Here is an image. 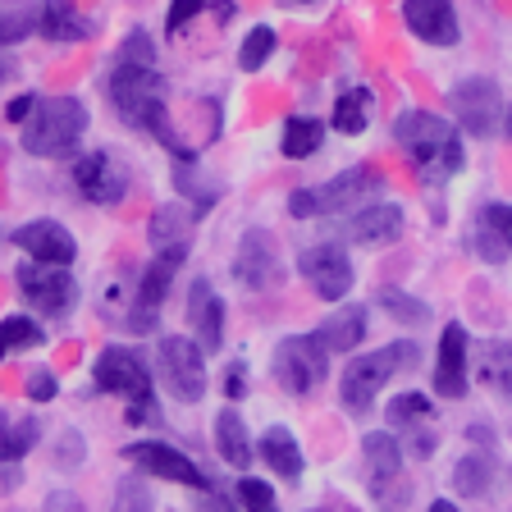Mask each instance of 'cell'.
<instances>
[{
    "label": "cell",
    "instance_id": "1",
    "mask_svg": "<svg viewBox=\"0 0 512 512\" xmlns=\"http://www.w3.org/2000/svg\"><path fill=\"white\" fill-rule=\"evenodd\" d=\"M394 138L398 147L412 156V165L421 170V179L430 183H444L448 174L462 170V142L453 133L444 115H430V110H412L394 124Z\"/></svg>",
    "mask_w": 512,
    "mask_h": 512
},
{
    "label": "cell",
    "instance_id": "2",
    "mask_svg": "<svg viewBox=\"0 0 512 512\" xmlns=\"http://www.w3.org/2000/svg\"><path fill=\"white\" fill-rule=\"evenodd\" d=\"M87 133V110L78 96H46L32 106V115L23 119V151L42 160L74 156V147Z\"/></svg>",
    "mask_w": 512,
    "mask_h": 512
},
{
    "label": "cell",
    "instance_id": "3",
    "mask_svg": "<svg viewBox=\"0 0 512 512\" xmlns=\"http://www.w3.org/2000/svg\"><path fill=\"white\" fill-rule=\"evenodd\" d=\"M110 92V106L119 110V119H124L128 128H147V133H156L160 124H165V83L156 78V69L151 64H128L119 60L115 74H110L106 83Z\"/></svg>",
    "mask_w": 512,
    "mask_h": 512
},
{
    "label": "cell",
    "instance_id": "4",
    "mask_svg": "<svg viewBox=\"0 0 512 512\" xmlns=\"http://www.w3.org/2000/svg\"><path fill=\"white\" fill-rule=\"evenodd\" d=\"M416 362H421V348H416L412 339L389 343V348L366 352V357L348 362V371H343V380H339L343 407H348V412H366V407L375 403V394L389 384V375L403 371V366H416Z\"/></svg>",
    "mask_w": 512,
    "mask_h": 512
},
{
    "label": "cell",
    "instance_id": "5",
    "mask_svg": "<svg viewBox=\"0 0 512 512\" xmlns=\"http://www.w3.org/2000/svg\"><path fill=\"white\" fill-rule=\"evenodd\" d=\"M96 389H106V394H119L133 403V421H147L156 398H151V375L142 366V357L133 348H106L96 357Z\"/></svg>",
    "mask_w": 512,
    "mask_h": 512
},
{
    "label": "cell",
    "instance_id": "6",
    "mask_svg": "<svg viewBox=\"0 0 512 512\" xmlns=\"http://www.w3.org/2000/svg\"><path fill=\"white\" fill-rule=\"evenodd\" d=\"M330 371V348L320 334H293L275 348V380L284 394H311Z\"/></svg>",
    "mask_w": 512,
    "mask_h": 512
},
{
    "label": "cell",
    "instance_id": "7",
    "mask_svg": "<svg viewBox=\"0 0 512 512\" xmlns=\"http://www.w3.org/2000/svg\"><path fill=\"white\" fill-rule=\"evenodd\" d=\"M380 170L375 165H357V170H343L334 174L325 188H298L288 197V211L298 215V220H311V215H330V211H343L348 202L366 197L371 188H380Z\"/></svg>",
    "mask_w": 512,
    "mask_h": 512
},
{
    "label": "cell",
    "instance_id": "8",
    "mask_svg": "<svg viewBox=\"0 0 512 512\" xmlns=\"http://www.w3.org/2000/svg\"><path fill=\"white\" fill-rule=\"evenodd\" d=\"M160 380L179 403H197L206 394V366H202V343L170 334L160 339Z\"/></svg>",
    "mask_w": 512,
    "mask_h": 512
},
{
    "label": "cell",
    "instance_id": "9",
    "mask_svg": "<svg viewBox=\"0 0 512 512\" xmlns=\"http://www.w3.org/2000/svg\"><path fill=\"white\" fill-rule=\"evenodd\" d=\"M14 279H19L23 298L42 311V316H64V311L74 307V298H78V284H74V275H69V266L28 261V266H19V275Z\"/></svg>",
    "mask_w": 512,
    "mask_h": 512
},
{
    "label": "cell",
    "instance_id": "10",
    "mask_svg": "<svg viewBox=\"0 0 512 512\" xmlns=\"http://www.w3.org/2000/svg\"><path fill=\"white\" fill-rule=\"evenodd\" d=\"M448 106H453L458 124L467 128V133H476V138L499 133L503 96H499V87H494V78H462V83L453 87V96H448Z\"/></svg>",
    "mask_w": 512,
    "mask_h": 512
},
{
    "label": "cell",
    "instance_id": "11",
    "mask_svg": "<svg viewBox=\"0 0 512 512\" xmlns=\"http://www.w3.org/2000/svg\"><path fill=\"white\" fill-rule=\"evenodd\" d=\"M234 275H238V284L252 288V293H266V288H275L279 279H284L275 234H266V229H247L243 243H238Z\"/></svg>",
    "mask_w": 512,
    "mask_h": 512
},
{
    "label": "cell",
    "instance_id": "12",
    "mask_svg": "<svg viewBox=\"0 0 512 512\" xmlns=\"http://www.w3.org/2000/svg\"><path fill=\"white\" fill-rule=\"evenodd\" d=\"M74 183L87 202L115 206V202H124V192H128V170H124V160L110 156V151H87L74 165Z\"/></svg>",
    "mask_w": 512,
    "mask_h": 512
},
{
    "label": "cell",
    "instance_id": "13",
    "mask_svg": "<svg viewBox=\"0 0 512 512\" xmlns=\"http://www.w3.org/2000/svg\"><path fill=\"white\" fill-rule=\"evenodd\" d=\"M298 270H302V279L316 288V298H325V302H339L352 293V261H348V252L334 243L307 247Z\"/></svg>",
    "mask_w": 512,
    "mask_h": 512
},
{
    "label": "cell",
    "instance_id": "14",
    "mask_svg": "<svg viewBox=\"0 0 512 512\" xmlns=\"http://www.w3.org/2000/svg\"><path fill=\"white\" fill-rule=\"evenodd\" d=\"M188 256V243H174V247H156V261L147 266V275H142L138 284V311H133V330H151L156 325V307L165 302V293H170V279L179 275V261Z\"/></svg>",
    "mask_w": 512,
    "mask_h": 512
},
{
    "label": "cell",
    "instance_id": "15",
    "mask_svg": "<svg viewBox=\"0 0 512 512\" xmlns=\"http://www.w3.org/2000/svg\"><path fill=\"white\" fill-rule=\"evenodd\" d=\"M403 19L430 46H458V37H462L453 0H403Z\"/></svg>",
    "mask_w": 512,
    "mask_h": 512
},
{
    "label": "cell",
    "instance_id": "16",
    "mask_svg": "<svg viewBox=\"0 0 512 512\" xmlns=\"http://www.w3.org/2000/svg\"><path fill=\"white\" fill-rule=\"evenodd\" d=\"M124 453L138 462L142 471H151V476L174 480V485H192V490H206L202 467H197L192 458H183L179 448H170V444H128Z\"/></svg>",
    "mask_w": 512,
    "mask_h": 512
},
{
    "label": "cell",
    "instance_id": "17",
    "mask_svg": "<svg viewBox=\"0 0 512 512\" xmlns=\"http://www.w3.org/2000/svg\"><path fill=\"white\" fill-rule=\"evenodd\" d=\"M14 243H19L23 252L32 256V261H46V266H69V261L78 256L74 234H69L64 224H55V220H32V224H23L19 234H14Z\"/></svg>",
    "mask_w": 512,
    "mask_h": 512
},
{
    "label": "cell",
    "instance_id": "18",
    "mask_svg": "<svg viewBox=\"0 0 512 512\" xmlns=\"http://www.w3.org/2000/svg\"><path fill=\"white\" fill-rule=\"evenodd\" d=\"M435 389L444 398H462V394H467V330H462L458 320H453V325H444V334H439Z\"/></svg>",
    "mask_w": 512,
    "mask_h": 512
},
{
    "label": "cell",
    "instance_id": "19",
    "mask_svg": "<svg viewBox=\"0 0 512 512\" xmlns=\"http://www.w3.org/2000/svg\"><path fill=\"white\" fill-rule=\"evenodd\" d=\"M362 453H366V485H371L375 503H380L384 494H389L398 480H403V448H398L394 435L375 430V435H366Z\"/></svg>",
    "mask_w": 512,
    "mask_h": 512
},
{
    "label": "cell",
    "instance_id": "20",
    "mask_svg": "<svg viewBox=\"0 0 512 512\" xmlns=\"http://www.w3.org/2000/svg\"><path fill=\"white\" fill-rule=\"evenodd\" d=\"M348 238L357 247H389L403 238V206L394 202H380V206H366L348 220Z\"/></svg>",
    "mask_w": 512,
    "mask_h": 512
},
{
    "label": "cell",
    "instance_id": "21",
    "mask_svg": "<svg viewBox=\"0 0 512 512\" xmlns=\"http://www.w3.org/2000/svg\"><path fill=\"white\" fill-rule=\"evenodd\" d=\"M188 320H192V334L202 343V352H220L224 343V302L215 298V288L206 279H197L188 293Z\"/></svg>",
    "mask_w": 512,
    "mask_h": 512
},
{
    "label": "cell",
    "instance_id": "22",
    "mask_svg": "<svg viewBox=\"0 0 512 512\" xmlns=\"http://www.w3.org/2000/svg\"><path fill=\"white\" fill-rule=\"evenodd\" d=\"M37 32H42L46 42H83L92 23L78 14L74 0H46L42 10H37Z\"/></svg>",
    "mask_w": 512,
    "mask_h": 512
},
{
    "label": "cell",
    "instance_id": "23",
    "mask_svg": "<svg viewBox=\"0 0 512 512\" xmlns=\"http://www.w3.org/2000/svg\"><path fill=\"white\" fill-rule=\"evenodd\" d=\"M215 448H220V458L229 462V467H238V471L252 467V435H247L243 416H238L234 407H224V412L215 416Z\"/></svg>",
    "mask_w": 512,
    "mask_h": 512
},
{
    "label": "cell",
    "instance_id": "24",
    "mask_svg": "<svg viewBox=\"0 0 512 512\" xmlns=\"http://www.w3.org/2000/svg\"><path fill=\"white\" fill-rule=\"evenodd\" d=\"M476 371H480V380L490 384L494 394L512 403V343L485 339V343L476 348Z\"/></svg>",
    "mask_w": 512,
    "mask_h": 512
},
{
    "label": "cell",
    "instance_id": "25",
    "mask_svg": "<svg viewBox=\"0 0 512 512\" xmlns=\"http://www.w3.org/2000/svg\"><path fill=\"white\" fill-rule=\"evenodd\" d=\"M261 458L275 467V476L279 480H298L302 476V448H298V439H293V430H284V426H270L266 435H261Z\"/></svg>",
    "mask_w": 512,
    "mask_h": 512
},
{
    "label": "cell",
    "instance_id": "26",
    "mask_svg": "<svg viewBox=\"0 0 512 512\" xmlns=\"http://www.w3.org/2000/svg\"><path fill=\"white\" fill-rule=\"evenodd\" d=\"M371 110H375L371 87H348V92L334 101L330 124L339 128L343 138H357V133H366V124H371Z\"/></svg>",
    "mask_w": 512,
    "mask_h": 512
},
{
    "label": "cell",
    "instance_id": "27",
    "mask_svg": "<svg viewBox=\"0 0 512 512\" xmlns=\"http://www.w3.org/2000/svg\"><path fill=\"white\" fill-rule=\"evenodd\" d=\"M320 343L330 352H352L357 343H362V334H366V311L362 307H343V311H334L325 325H320Z\"/></svg>",
    "mask_w": 512,
    "mask_h": 512
},
{
    "label": "cell",
    "instance_id": "28",
    "mask_svg": "<svg viewBox=\"0 0 512 512\" xmlns=\"http://www.w3.org/2000/svg\"><path fill=\"white\" fill-rule=\"evenodd\" d=\"M37 435H42L37 416H10L0 407V462H19L37 444Z\"/></svg>",
    "mask_w": 512,
    "mask_h": 512
},
{
    "label": "cell",
    "instance_id": "29",
    "mask_svg": "<svg viewBox=\"0 0 512 512\" xmlns=\"http://www.w3.org/2000/svg\"><path fill=\"white\" fill-rule=\"evenodd\" d=\"M188 224H192V211L179 202L160 206L156 215H151V247H174V243H188Z\"/></svg>",
    "mask_w": 512,
    "mask_h": 512
},
{
    "label": "cell",
    "instance_id": "30",
    "mask_svg": "<svg viewBox=\"0 0 512 512\" xmlns=\"http://www.w3.org/2000/svg\"><path fill=\"white\" fill-rule=\"evenodd\" d=\"M325 142V124L320 119H288L284 124V156L288 160H307Z\"/></svg>",
    "mask_w": 512,
    "mask_h": 512
},
{
    "label": "cell",
    "instance_id": "31",
    "mask_svg": "<svg viewBox=\"0 0 512 512\" xmlns=\"http://www.w3.org/2000/svg\"><path fill=\"white\" fill-rule=\"evenodd\" d=\"M37 28V5L28 0H0V46L23 42Z\"/></svg>",
    "mask_w": 512,
    "mask_h": 512
},
{
    "label": "cell",
    "instance_id": "32",
    "mask_svg": "<svg viewBox=\"0 0 512 512\" xmlns=\"http://www.w3.org/2000/svg\"><path fill=\"white\" fill-rule=\"evenodd\" d=\"M380 302H384V311L394 320H403L407 330H421V325H430V307H421V302H412L407 293H398V288H384L380 293Z\"/></svg>",
    "mask_w": 512,
    "mask_h": 512
},
{
    "label": "cell",
    "instance_id": "33",
    "mask_svg": "<svg viewBox=\"0 0 512 512\" xmlns=\"http://www.w3.org/2000/svg\"><path fill=\"white\" fill-rule=\"evenodd\" d=\"M270 51H275V32L252 28L247 32V42H243V51H238V69H243V74H256V69L270 60Z\"/></svg>",
    "mask_w": 512,
    "mask_h": 512
},
{
    "label": "cell",
    "instance_id": "34",
    "mask_svg": "<svg viewBox=\"0 0 512 512\" xmlns=\"http://www.w3.org/2000/svg\"><path fill=\"white\" fill-rule=\"evenodd\" d=\"M453 485L458 494H485L490 490V458H462L453 471Z\"/></svg>",
    "mask_w": 512,
    "mask_h": 512
},
{
    "label": "cell",
    "instance_id": "35",
    "mask_svg": "<svg viewBox=\"0 0 512 512\" xmlns=\"http://www.w3.org/2000/svg\"><path fill=\"white\" fill-rule=\"evenodd\" d=\"M0 339L23 352V348H37V343H42V330H37V320H28V316H5L0 320Z\"/></svg>",
    "mask_w": 512,
    "mask_h": 512
},
{
    "label": "cell",
    "instance_id": "36",
    "mask_svg": "<svg viewBox=\"0 0 512 512\" xmlns=\"http://www.w3.org/2000/svg\"><path fill=\"white\" fill-rule=\"evenodd\" d=\"M430 416V398L426 394H398L394 403H389V421L394 426H416V421H426Z\"/></svg>",
    "mask_w": 512,
    "mask_h": 512
},
{
    "label": "cell",
    "instance_id": "37",
    "mask_svg": "<svg viewBox=\"0 0 512 512\" xmlns=\"http://www.w3.org/2000/svg\"><path fill=\"white\" fill-rule=\"evenodd\" d=\"M238 499H243V508H247V512H279L275 490H270L266 480L243 476V480H238Z\"/></svg>",
    "mask_w": 512,
    "mask_h": 512
},
{
    "label": "cell",
    "instance_id": "38",
    "mask_svg": "<svg viewBox=\"0 0 512 512\" xmlns=\"http://www.w3.org/2000/svg\"><path fill=\"white\" fill-rule=\"evenodd\" d=\"M115 512H151V490L142 480H124L115 490Z\"/></svg>",
    "mask_w": 512,
    "mask_h": 512
},
{
    "label": "cell",
    "instance_id": "39",
    "mask_svg": "<svg viewBox=\"0 0 512 512\" xmlns=\"http://www.w3.org/2000/svg\"><path fill=\"white\" fill-rule=\"evenodd\" d=\"M480 224H485V229H494V238H499V243L512 252V206H503V202L499 206H485Z\"/></svg>",
    "mask_w": 512,
    "mask_h": 512
},
{
    "label": "cell",
    "instance_id": "40",
    "mask_svg": "<svg viewBox=\"0 0 512 512\" xmlns=\"http://www.w3.org/2000/svg\"><path fill=\"white\" fill-rule=\"evenodd\" d=\"M119 60L151 64V37H147V32H128V42H124V51H119Z\"/></svg>",
    "mask_w": 512,
    "mask_h": 512
},
{
    "label": "cell",
    "instance_id": "41",
    "mask_svg": "<svg viewBox=\"0 0 512 512\" xmlns=\"http://www.w3.org/2000/svg\"><path fill=\"white\" fill-rule=\"evenodd\" d=\"M206 5H211V0H174V5H170V19H165V28H170V32H179L183 23H188L192 14H202Z\"/></svg>",
    "mask_w": 512,
    "mask_h": 512
},
{
    "label": "cell",
    "instance_id": "42",
    "mask_svg": "<svg viewBox=\"0 0 512 512\" xmlns=\"http://www.w3.org/2000/svg\"><path fill=\"white\" fill-rule=\"evenodd\" d=\"M55 389H60V384H55L51 371H32L28 375V398H32V403H51Z\"/></svg>",
    "mask_w": 512,
    "mask_h": 512
},
{
    "label": "cell",
    "instance_id": "43",
    "mask_svg": "<svg viewBox=\"0 0 512 512\" xmlns=\"http://www.w3.org/2000/svg\"><path fill=\"white\" fill-rule=\"evenodd\" d=\"M32 106H37V96H14L10 106H5V119H10V124H23V119L32 115Z\"/></svg>",
    "mask_w": 512,
    "mask_h": 512
},
{
    "label": "cell",
    "instance_id": "44",
    "mask_svg": "<svg viewBox=\"0 0 512 512\" xmlns=\"http://www.w3.org/2000/svg\"><path fill=\"white\" fill-rule=\"evenodd\" d=\"M412 453H416V458H430V453H435V435H430V430H416V435H412Z\"/></svg>",
    "mask_w": 512,
    "mask_h": 512
},
{
    "label": "cell",
    "instance_id": "45",
    "mask_svg": "<svg viewBox=\"0 0 512 512\" xmlns=\"http://www.w3.org/2000/svg\"><path fill=\"white\" fill-rule=\"evenodd\" d=\"M46 512H83V503L69 499V494H51V499H46Z\"/></svg>",
    "mask_w": 512,
    "mask_h": 512
},
{
    "label": "cell",
    "instance_id": "46",
    "mask_svg": "<svg viewBox=\"0 0 512 512\" xmlns=\"http://www.w3.org/2000/svg\"><path fill=\"white\" fill-rule=\"evenodd\" d=\"M197 512H234V503L224 499V494H206L202 508H197Z\"/></svg>",
    "mask_w": 512,
    "mask_h": 512
},
{
    "label": "cell",
    "instance_id": "47",
    "mask_svg": "<svg viewBox=\"0 0 512 512\" xmlns=\"http://www.w3.org/2000/svg\"><path fill=\"white\" fill-rule=\"evenodd\" d=\"M224 389H229V398H243V375H229V384H224Z\"/></svg>",
    "mask_w": 512,
    "mask_h": 512
},
{
    "label": "cell",
    "instance_id": "48",
    "mask_svg": "<svg viewBox=\"0 0 512 512\" xmlns=\"http://www.w3.org/2000/svg\"><path fill=\"white\" fill-rule=\"evenodd\" d=\"M215 14H220V23L234 14V0H215Z\"/></svg>",
    "mask_w": 512,
    "mask_h": 512
},
{
    "label": "cell",
    "instance_id": "49",
    "mask_svg": "<svg viewBox=\"0 0 512 512\" xmlns=\"http://www.w3.org/2000/svg\"><path fill=\"white\" fill-rule=\"evenodd\" d=\"M430 512H458V508H453L448 499H435V503H430Z\"/></svg>",
    "mask_w": 512,
    "mask_h": 512
},
{
    "label": "cell",
    "instance_id": "50",
    "mask_svg": "<svg viewBox=\"0 0 512 512\" xmlns=\"http://www.w3.org/2000/svg\"><path fill=\"white\" fill-rule=\"evenodd\" d=\"M5 352H10V343H5V339H0V362H5Z\"/></svg>",
    "mask_w": 512,
    "mask_h": 512
},
{
    "label": "cell",
    "instance_id": "51",
    "mask_svg": "<svg viewBox=\"0 0 512 512\" xmlns=\"http://www.w3.org/2000/svg\"><path fill=\"white\" fill-rule=\"evenodd\" d=\"M508 133H512V110H508Z\"/></svg>",
    "mask_w": 512,
    "mask_h": 512
},
{
    "label": "cell",
    "instance_id": "52",
    "mask_svg": "<svg viewBox=\"0 0 512 512\" xmlns=\"http://www.w3.org/2000/svg\"><path fill=\"white\" fill-rule=\"evenodd\" d=\"M0 78H5V64H0Z\"/></svg>",
    "mask_w": 512,
    "mask_h": 512
}]
</instances>
